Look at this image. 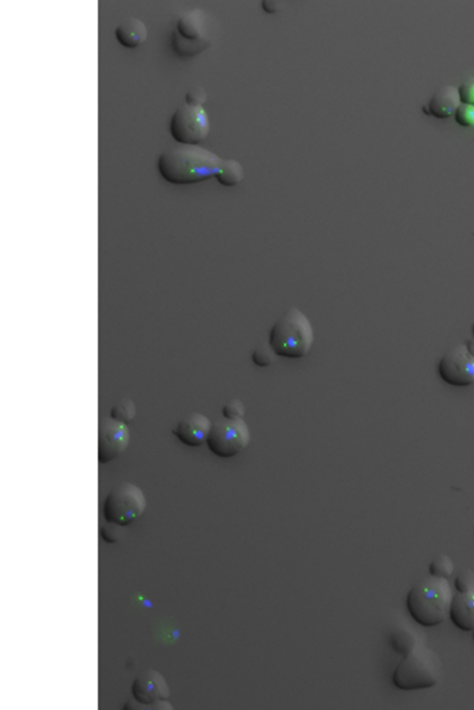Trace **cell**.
Segmentation results:
<instances>
[{
	"mask_svg": "<svg viewBox=\"0 0 474 710\" xmlns=\"http://www.w3.org/2000/svg\"><path fill=\"white\" fill-rule=\"evenodd\" d=\"M472 335H473V337H474V324H473V326H472Z\"/></svg>",
	"mask_w": 474,
	"mask_h": 710,
	"instance_id": "cell-27",
	"label": "cell"
},
{
	"mask_svg": "<svg viewBox=\"0 0 474 710\" xmlns=\"http://www.w3.org/2000/svg\"><path fill=\"white\" fill-rule=\"evenodd\" d=\"M458 90L461 103L474 105V76L463 80Z\"/></svg>",
	"mask_w": 474,
	"mask_h": 710,
	"instance_id": "cell-23",
	"label": "cell"
},
{
	"mask_svg": "<svg viewBox=\"0 0 474 710\" xmlns=\"http://www.w3.org/2000/svg\"><path fill=\"white\" fill-rule=\"evenodd\" d=\"M454 570V563L447 555L436 557L429 565L430 575L437 578L448 579L453 574Z\"/></svg>",
	"mask_w": 474,
	"mask_h": 710,
	"instance_id": "cell-18",
	"label": "cell"
},
{
	"mask_svg": "<svg viewBox=\"0 0 474 710\" xmlns=\"http://www.w3.org/2000/svg\"><path fill=\"white\" fill-rule=\"evenodd\" d=\"M224 159L200 146L178 144L157 158V170L174 184H192L216 177Z\"/></svg>",
	"mask_w": 474,
	"mask_h": 710,
	"instance_id": "cell-1",
	"label": "cell"
},
{
	"mask_svg": "<svg viewBox=\"0 0 474 710\" xmlns=\"http://www.w3.org/2000/svg\"><path fill=\"white\" fill-rule=\"evenodd\" d=\"M110 525L111 527L102 528V536L106 542L114 543L119 539V530L114 527V525Z\"/></svg>",
	"mask_w": 474,
	"mask_h": 710,
	"instance_id": "cell-26",
	"label": "cell"
},
{
	"mask_svg": "<svg viewBox=\"0 0 474 710\" xmlns=\"http://www.w3.org/2000/svg\"><path fill=\"white\" fill-rule=\"evenodd\" d=\"M461 103L458 87L446 85L434 91L423 111L435 118L446 119L454 115Z\"/></svg>",
	"mask_w": 474,
	"mask_h": 710,
	"instance_id": "cell-13",
	"label": "cell"
},
{
	"mask_svg": "<svg viewBox=\"0 0 474 710\" xmlns=\"http://www.w3.org/2000/svg\"><path fill=\"white\" fill-rule=\"evenodd\" d=\"M275 353L271 346H264L252 354V361L255 365L264 368L270 366L275 361Z\"/></svg>",
	"mask_w": 474,
	"mask_h": 710,
	"instance_id": "cell-20",
	"label": "cell"
},
{
	"mask_svg": "<svg viewBox=\"0 0 474 710\" xmlns=\"http://www.w3.org/2000/svg\"><path fill=\"white\" fill-rule=\"evenodd\" d=\"M99 437V460L103 464L121 455L130 442L128 426L112 418H104L101 423Z\"/></svg>",
	"mask_w": 474,
	"mask_h": 710,
	"instance_id": "cell-9",
	"label": "cell"
},
{
	"mask_svg": "<svg viewBox=\"0 0 474 710\" xmlns=\"http://www.w3.org/2000/svg\"><path fill=\"white\" fill-rule=\"evenodd\" d=\"M454 595L448 579L424 578L409 590L407 607L410 616L425 627H434L450 617Z\"/></svg>",
	"mask_w": 474,
	"mask_h": 710,
	"instance_id": "cell-2",
	"label": "cell"
},
{
	"mask_svg": "<svg viewBox=\"0 0 474 710\" xmlns=\"http://www.w3.org/2000/svg\"><path fill=\"white\" fill-rule=\"evenodd\" d=\"M250 432L243 418H223L212 425L207 445L219 458L231 459L248 446Z\"/></svg>",
	"mask_w": 474,
	"mask_h": 710,
	"instance_id": "cell-6",
	"label": "cell"
},
{
	"mask_svg": "<svg viewBox=\"0 0 474 710\" xmlns=\"http://www.w3.org/2000/svg\"><path fill=\"white\" fill-rule=\"evenodd\" d=\"M443 674L439 657L425 644L419 643L404 656L393 674V684L403 691L428 689L435 687Z\"/></svg>",
	"mask_w": 474,
	"mask_h": 710,
	"instance_id": "cell-4",
	"label": "cell"
},
{
	"mask_svg": "<svg viewBox=\"0 0 474 710\" xmlns=\"http://www.w3.org/2000/svg\"><path fill=\"white\" fill-rule=\"evenodd\" d=\"M179 36L189 47L188 55H195L210 45L207 36L206 19L200 10L183 15L177 22Z\"/></svg>",
	"mask_w": 474,
	"mask_h": 710,
	"instance_id": "cell-10",
	"label": "cell"
},
{
	"mask_svg": "<svg viewBox=\"0 0 474 710\" xmlns=\"http://www.w3.org/2000/svg\"><path fill=\"white\" fill-rule=\"evenodd\" d=\"M442 380L455 387L474 384V351L466 344L450 349L439 362Z\"/></svg>",
	"mask_w": 474,
	"mask_h": 710,
	"instance_id": "cell-8",
	"label": "cell"
},
{
	"mask_svg": "<svg viewBox=\"0 0 474 710\" xmlns=\"http://www.w3.org/2000/svg\"><path fill=\"white\" fill-rule=\"evenodd\" d=\"M115 37L124 48L135 49L147 40L148 30L140 20L129 18L116 27Z\"/></svg>",
	"mask_w": 474,
	"mask_h": 710,
	"instance_id": "cell-15",
	"label": "cell"
},
{
	"mask_svg": "<svg viewBox=\"0 0 474 710\" xmlns=\"http://www.w3.org/2000/svg\"><path fill=\"white\" fill-rule=\"evenodd\" d=\"M473 639H474V630H473Z\"/></svg>",
	"mask_w": 474,
	"mask_h": 710,
	"instance_id": "cell-28",
	"label": "cell"
},
{
	"mask_svg": "<svg viewBox=\"0 0 474 710\" xmlns=\"http://www.w3.org/2000/svg\"><path fill=\"white\" fill-rule=\"evenodd\" d=\"M454 118L461 126H474V105L461 103L454 113Z\"/></svg>",
	"mask_w": 474,
	"mask_h": 710,
	"instance_id": "cell-21",
	"label": "cell"
},
{
	"mask_svg": "<svg viewBox=\"0 0 474 710\" xmlns=\"http://www.w3.org/2000/svg\"><path fill=\"white\" fill-rule=\"evenodd\" d=\"M143 492L133 483L125 482L112 490L103 504V516L108 524L120 527L134 523L146 508Z\"/></svg>",
	"mask_w": 474,
	"mask_h": 710,
	"instance_id": "cell-5",
	"label": "cell"
},
{
	"mask_svg": "<svg viewBox=\"0 0 474 710\" xmlns=\"http://www.w3.org/2000/svg\"><path fill=\"white\" fill-rule=\"evenodd\" d=\"M212 425L207 416L194 412L184 417L174 429L173 434L183 445L198 447L207 443Z\"/></svg>",
	"mask_w": 474,
	"mask_h": 710,
	"instance_id": "cell-12",
	"label": "cell"
},
{
	"mask_svg": "<svg viewBox=\"0 0 474 710\" xmlns=\"http://www.w3.org/2000/svg\"><path fill=\"white\" fill-rule=\"evenodd\" d=\"M210 131L209 116L201 106L184 104L171 119L170 132L178 144L199 146L207 139Z\"/></svg>",
	"mask_w": 474,
	"mask_h": 710,
	"instance_id": "cell-7",
	"label": "cell"
},
{
	"mask_svg": "<svg viewBox=\"0 0 474 710\" xmlns=\"http://www.w3.org/2000/svg\"><path fill=\"white\" fill-rule=\"evenodd\" d=\"M390 642L393 650L403 657L412 652L420 643L416 633L407 628L395 631L391 635Z\"/></svg>",
	"mask_w": 474,
	"mask_h": 710,
	"instance_id": "cell-16",
	"label": "cell"
},
{
	"mask_svg": "<svg viewBox=\"0 0 474 710\" xmlns=\"http://www.w3.org/2000/svg\"><path fill=\"white\" fill-rule=\"evenodd\" d=\"M314 339V329L309 318L298 308H291L273 327L269 346L276 356L301 359L311 350Z\"/></svg>",
	"mask_w": 474,
	"mask_h": 710,
	"instance_id": "cell-3",
	"label": "cell"
},
{
	"mask_svg": "<svg viewBox=\"0 0 474 710\" xmlns=\"http://www.w3.org/2000/svg\"><path fill=\"white\" fill-rule=\"evenodd\" d=\"M207 99V93L201 86H197L189 90L185 94V103L187 105L191 106L203 107V104L206 103Z\"/></svg>",
	"mask_w": 474,
	"mask_h": 710,
	"instance_id": "cell-24",
	"label": "cell"
},
{
	"mask_svg": "<svg viewBox=\"0 0 474 710\" xmlns=\"http://www.w3.org/2000/svg\"><path fill=\"white\" fill-rule=\"evenodd\" d=\"M136 416L135 404L130 400H124L116 404L111 410V418L115 421L128 425Z\"/></svg>",
	"mask_w": 474,
	"mask_h": 710,
	"instance_id": "cell-19",
	"label": "cell"
},
{
	"mask_svg": "<svg viewBox=\"0 0 474 710\" xmlns=\"http://www.w3.org/2000/svg\"><path fill=\"white\" fill-rule=\"evenodd\" d=\"M245 413V406L243 402L238 400L230 401L223 409L224 417L228 419L243 418Z\"/></svg>",
	"mask_w": 474,
	"mask_h": 710,
	"instance_id": "cell-25",
	"label": "cell"
},
{
	"mask_svg": "<svg viewBox=\"0 0 474 710\" xmlns=\"http://www.w3.org/2000/svg\"><path fill=\"white\" fill-rule=\"evenodd\" d=\"M132 693L135 699L143 705L161 704L170 695L164 677L152 670H145L136 678Z\"/></svg>",
	"mask_w": 474,
	"mask_h": 710,
	"instance_id": "cell-11",
	"label": "cell"
},
{
	"mask_svg": "<svg viewBox=\"0 0 474 710\" xmlns=\"http://www.w3.org/2000/svg\"><path fill=\"white\" fill-rule=\"evenodd\" d=\"M245 177L244 169L236 159L224 160L222 169L215 177L224 186L232 187L240 184Z\"/></svg>",
	"mask_w": 474,
	"mask_h": 710,
	"instance_id": "cell-17",
	"label": "cell"
},
{
	"mask_svg": "<svg viewBox=\"0 0 474 710\" xmlns=\"http://www.w3.org/2000/svg\"><path fill=\"white\" fill-rule=\"evenodd\" d=\"M455 588L459 593H466L474 589V572L470 570L461 571L455 579Z\"/></svg>",
	"mask_w": 474,
	"mask_h": 710,
	"instance_id": "cell-22",
	"label": "cell"
},
{
	"mask_svg": "<svg viewBox=\"0 0 474 710\" xmlns=\"http://www.w3.org/2000/svg\"><path fill=\"white\" fill-rule=\"evenodd\" d=\"M450 618L454 625L463 632L474 630V589L454 596Z\"/></svg>",
	"mask_w": 474,
	"mask_h": 710,
	"instance_id": "cell-14",
	"label": "cell"
}]
</instances>
